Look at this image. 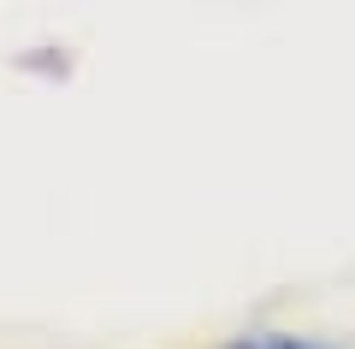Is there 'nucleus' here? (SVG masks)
<instances>
[{
  "label": "nucleus",
  "mask_w": 355,
  "mask_h": 349,
  "mask_svg": "<svg viewBox=\"0 0 355 349\" xmlns=\"http://www.w3.org/2000/svg\"><path fill=\"white\" fill-rule=\"evenodd\" d=\"M237 349H308V343H291V337H249V343H237Z\"/></svg>",
  "instance_id": "nucleus-1"
}]
</instances>
